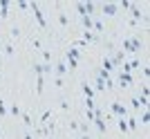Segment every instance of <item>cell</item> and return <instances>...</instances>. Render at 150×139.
Masks as SVG:
<instances>
[{
    "mask_svg": "<svg viewBox=\"0 0 150 139\" xmlns=\"http://www.w3.org/2000/svg\"><path fill=\"white\" fill-rule=\"evenodd\" d=\"M29 7L34 9V16H36V23H38V25H40V27H47V23H45V16L40 13V7H38L36 2H31Z\"/></svg>",
    "mask_w": 150,
    "mask_h": 139,
    "instance_id": "1",
    "label": "cell"
},
{
    "mask_svg": "<svg viewBox=\"0 0 150 139\" xmlns=\"http://www.w3.org/2000/svg\"><path fill=\"white\" fill-rule=\"evenodd\" d=\"M119 83H121V88H128L132 83V74H128V72H121L119 74Z\"/></svg>",
    "mask_w": 150,
    "mask_h": 139,
    "instance_id": "2",
    "label": "cell"
},
{
    "mask_svg": "<svg viewBox=\"0 0 150 139\" xmlns=\"http://www.w3.org/2000/svg\"><path fill=\"white\" fill-rule=\"evenodd\" d=\"M94 123H96V128H99V133H105L108 130L105 121H103V114H94Z\"/></svg>",
    "mask_w": 150,
    "mask_h": 139,
    "instance_id": "3",
    "label": "cell"
},
{
    "mask_svg": "<svg viewBox=\"0 0 150 139\" xmlns=\"http://www.w3.org/2000/svg\"><path fill=\"white\" fill-rule=\"evenodd\" d=\"M112 112L119 114V117H125V114H128V110H125V106H121V103H112Z\"/></svg>",
    "mask_w": 150,
    "mask_h": 139,
    "instance_id": "4",
    "label": "cell"
},
{
    "mask_svg": "<svg viewBox=\"0 0 150 139\" xmlns=\"http://www.w3.org/2000/svg\"><path fill=\"white\" fill-rule=\"evenodd\" d=\"M99 79H103V81H105V88H112V85H114V83H112V79H110V72H108V70H101Z\"/></svg>",
    "mask_w": 150,
    "mask_h": 139,
    "instance_id": "5",
    "label": "cell"
},
{
    "mask_svg": "<svg viewBox=\"0 0 150 139\" xmlns=\"http://www.w3.org/2000/svg\"><path fill=\"white\" fill-rule=\"evenodd\" d=\"M34 72H36V74H47V72H52V65H38V63H34Z\"/></svg>",
    "mask_w": 150,
    "mask_h": 139,
    "instance_id": "6",
    "label": "cell"
},
{
    "mask_svg": "<svg viewBox=\"0 0 150 139\" xmlns=\"http://www.w3.org/2000/svg\"><path fill=\"white\" fill-rule=\"evenodd\" d=\"M117 13V5H103V16H114Z\"/></svg>",
    "mask_w": 150,
    "mask_h": 139,
    "instance_id": "7",
    "label": "cell"
},
{
    "mask_svg": "<svg viewBox=\"0 0 150 139\" xmlns=\"http://www.w3.org/2000/svg\"><path fill=\"white\" fill-rule=\"evenodd\" d=\"M7 9H9V2H7V0H0V18H7V16H9Z\"/></svg>",
    "mask_w": 150,
    "mask_h": 139,
    "instance_id": "8",
    "label": "cell"
},
{
    "mask_svg": "<svg viewBox=\"0 0 150 139\" xmlns=\"http://www.w3.org/2000/svg\"><path fill=\"white\" fill-rule=\"evenodd\" d=\"M67 56L79 61V58H81V50H79V47H69V50H67Z\"/></svg>",
    "mask_w": 150,
    "mask_h": 139,
    "instance_id": "9",
    "label": "cell"
},
{
    "mask_svg": "<svg viewBox=\"0 0 150 139\" xmlns=\"http://www.w3.org/2000/svg\"><path fill=\"white\" fill-rule=\"evenodd\" d=\"M137 65H139V61H132V63H123V67H121V72H128V74H130V72H132V70H134V67H137Z\"/></svg>",
    "mask_w": 150,
    "mask_h": 139,
    "instance_id": "10",
    "label": "cell"
},
{
    "mask_svg": "<svg viewBox=\"0 0 150 139\" xmlns=\"http://www.w3.org/2000/svg\"><path fill=\"white\" fill-rule=\"evenodd\" d=\"M83 94L88 96V99H92V96H94V88H90L88 83H83Z\"/></svg>",
    "mask_w": 150,
    "mask_h": 139,
    "instance_id": "11",
    "label": "cell"
},
{
    "mask_svg": "<svg viewBox=\"0 0 150 139\" xmlns=\"http://www.w3.org/2000/svg\"><path fill=\"white\" fill-rule=\"evenodd\" d=\"M43 85H45V79H43V74H38V83H36V92L38 94H43Z\"/></svg>",
    "mask_w": 150,
    "mask_h": 139,
    "instance_id": "12",
    "label": "cell"
},
{
    "mask_svg": "<svg viewBox=\"0 0 150 139\" xmlns=\"http://www.w3.org/2000/svg\"><path fill=\"white\" fill-rule=\"evenodd\" d=\"M83 27H85V29H92V27H94V20L90 18V16H83Z\"/></svg>",
    "mask_w": 150,
    "mask_h": 139,
    "instance_id": "13",
    "label": "cell"
},
{
    "mask_svg": "<svg viewBox=\"0 0 150 139\" xmlns=\"http://www.w3.org/2000/svg\"><path fill=\"white\" fill-rule=\"evenodd\" d=\"M123 52H130V54L134 52V50H132V43H130V38H123Z\"/></svg>",
    "mask_w": 150,
    "mask_h": 139,
    "instance_id": "14",
    "label": "cell"
},
{
    "mask_svg": "<svg viewBox=\"0 0 150 139\" xmlns=\"http://www.w3.org/2000/svg\"><path fill=\"white\" fill-rule=\"evenodd\" d=\"M56 74H58V76L67 74V67H65V63H58V65H56Z\"/></svg>",
    "mask_w": 150,
    "mask_h": 139,
    "instance_id": "15",
    "label": "cell"
},
{
    "mask_svg": "<svg viewBox=\"0 0 150 139\" xmlns=\"http://www.w3.org/2000/svg\"><path fill=\"white\" fill-rule=\"evenodd\" d=\"M114 67V63H112V58H103V70H108V72H110V70Z\"/></svg>",
    "mask_w": 150,
    "mask_h": 139,
    "instance_id": "16",
    "label": "cell"
},
{
    "mask_svg": "<svg viewBox=\"0 0 150 139\" xmlns=\"http://www.w3.org/2000/svg\"><path fill=\"white\" fill-rule=\"evenodd\" d=\"M76 11L81 13V18H83V16H88V13H85V5H83V2H76Z\"/></svg>",
    "mask_w": 150,
    "mask_h": 139,
    "instance_id": "17",
    "label": "cell"
},
{
    "mask_svg": "<svg viewBox=\"0 0 150 139\" xmlns=\"http://www.w3.org/2000/svg\"><path fill=\"white\" fill-rule=\"evenodd\" d=\"M119 130H121V133H125V130H128V123H125V117H121V119H119Z\"/></svg>",
    "mask_w": 150,
    "mask_h": 139,
    "instance_id": "18",
    "label": "cell"
},
{
    "mask_svg": "<svg viewBox=\"0 0 150 139\" xmlns=\"http://www.w3.org/2000/svg\"><path fill=\"white\" fill-rule=\"evenodd\" d=\"M9 112H11L13 117H20V112H23V110H20L18 106H11V108H9Z\"/></svg>",
    "mask_w": 150,
    "mask_h": 139,
    "instance_id": "19",
    "label": "cell"
},
{
    "mask_svg": "<svg viewBox=\"0 0 150 139\" xmlns=\"http://www.w3.org/2000/svg\"><path fill=\"white\" fill-rule=\"evenodd\" d=\"M130 43H132V50H134V52H139V47H141V43H139L137 38H132Z\"/></svg>",
    "mask_w": 150,
    "mask_h": 139,
    "instance_id": "20",
    "label": "cell"
},
{
    "mask_svg": "<svg viewBox=\"0 0 150 139\" xmlns=\"http://www.w3.org/2000/svg\"><path fill=\"white\" fill-rule=\"evenodd\" d=\"M5 114H7V106H5V101L0 99V117H5Z\"/></svg>",
    "mask_w": 150,
    "mask_h": 139,
    "instance_id": "21",
    "label": "cell"
},
{
    "mask_svg": "<svg viewBox=\"0 0 150 139\" xmlns=\"http://www.w3.org/2000/svg\"><path fill=\"white\" fill-rule=\"evenodd\" d=\"M96 90H105V81L103 79H96Z\"/></svg>",
    "mask_w": 150,
    "mask_h": 139,
    "instance_id": "22",
    "label": "cell"
},
{
    "mask_svg": "<svg viewBox=\"0 0 150 139\" xmlns=\"http://www.w3.org/2000/svg\"><path fill=\"white\" fill-rule=\"evenodd\" d=\"M67 61H69V67H72V70L79 67V61H76V58H69V56H67Z\"/></svg>",
    "mask_w": 150,
    "mask_h": 139,
    "instance_id": "23",
    "label": "cell"
},
{
    "mask_svg": "<svg viewBox=\"0 0 150 139\" xmlns=\"http://www.w3.org/2000/svg\"><path fill=\"white\" fill-rule=\"evenodd\" d=\"M20 117H23V121H25L27 126H31V117H29V114H25V112H20Z\"/></svg>",
    "mask_w": 150,
    "mask_h": 139,
    "instance_id": "24",
    "label": "cell"
},
{
    "mask_svg": "<svg viewBox=\"0 0 150 139\" xmlns=\"http://www.w3.org/2000/svg\"><path fill=\"white\" fill-rule=\"evenodd\" d=\"M58 23L65 27V25H67V16H65V13H61V16H58Z\"/></svg>",
    "mask_w": 150,
    "mask_h": 139,
    "instance_id": "25",
    "label": "cell"
},
{
    "mask_svg": "<svg viewBox=\"0 0 150 139\" xmlns=\"http://www.w3.org/2000/svg\"><path fill=\"white\" fill-rule=\"evenodd\" d=\"M125 123H128V128H137V119H125Z\"/></svg>",
    "mask_w": 150,
    "mask_h": 139,
    "instance_id": "26",
    "label": "cell"
},
{
    "mask_svg": "<svg viewBox=\"0 0 150 139\" xmlns=\"http://www.w3.org/2000/svg\"><path fill=\"white\" fill-rule=\"evenodd\" d=\"M130 106L134 108V110H139V108H141V103H139V99H132V101H130Z\"/></svg>",
    "mask_w": 150,
    "mask_h": 139,
    "instance_id": "27",
    "label": "cell"
},
{
    "mask_svg": "<svg viewBox=\"0 0 150 139\" xmlns=\"http://www.w3.org/2000/svg\"><path fill=\"white\" fill-rule=\"evenodd\" d=\"M85 106H88V110H94V101L88 99V96H85Z\"/></svg>",
    "mask_w": 150,
    "mask_h": 139,
    "instance_id": "28",
    "label": "cell"
},
{
    "mask_svg": "<svg viewBox=\"0 0 150 139\" xmlns=\"http://www.w3.org/2000/svg\"><path fill=\"white\" fill-rule=\"evenodd\" d=\"M94 11V5H92V2H88V5H85V13H88V16H90V13H92Z\"/></svg>",
    "mask_w": 150,
    "mask_h": 139,
    "instance_id": "29",
    "label": "cell"
},
{
    "mask_svg": "<svg viewBox=\"0 0 150 139\" xmlns=\"http://www.w3.org/2000/svg\"><path fill=\"white\" fill-rule=\"evenodd\" d=\"M139 103H141V106H148V96L141 94V101H139Z\"/></svg>",
    "mask_w": 150,
    "mask_h": 139,
    "instance_id": "30",
    "label": "cell"
},
{
    "mask_svg": "<svg viewBox=\"0 0 150 139\" xmlns=\"http://www.w3.org/2000/svg\"><path fill=\"white\" fill-rule=\"evenodd\" d=\"M85 114H88V119H90V121L94 119V110H85Z\"/></svg>",
    "mask_w": 150,
    "mask_h": 139,
    "instance_id": "31",
    "label": "cell"
},
{
    "mask_svg": "<svg viewBox=\"0 0 150 139\" xmlns=\"http://www.w3.org/2000/svg\"><path fill=\"white\" fill-rule=\"evenodd\" d=\"M141 121H144V123H148V121H150V114H148V112H144V117H141Z\"/></svg>",
    "mask_w": 150,
    "mask_h": 139,
    "instance_id": "32",
    "label": "cell"
},
{
    "mask_svg": "<svg viewBox=\"0 0 150 139\" xmlns=\"http://www.w3.org/2000/svg\"><path fill=\"white\" fill-rule=\"evenodd\" d=\"M0 79H2V72H0Z\"/></svg>",
    "mask_w": 150,
    "mask_h": 139,
    "instance_id": "33",
    "label": "cell"
}]
</instances>
